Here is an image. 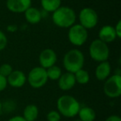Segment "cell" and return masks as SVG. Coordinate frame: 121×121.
I'll return each instance as SVG.
<instances>
[{"instance_id": "obj_24", "label": "cell", "mask_w": 121, "mask_h": 121, "mask_svg": "<svg viewBox=\"0 0 121 121\" xmlns=\"http://www.w3.org/2000/svg\"><path fill=\"white\" fill-rule=\"evenodd\" d=\"M8 86V81H7V78L3 76L2 75H0V92L7 88Z\"/></svg>"}, {"instance_id": "obj_3", "label": "cell", "mask_w": 121, "mask_h": 121, "mask_svg": "<svg viewBox=\"0 0 121 121\" xmlns=\"http://www.w3.org/2000/svg\"><path fill=\"white\" fill-rule=\"evenodd\" d=\"M85 65V56L79 49H71L68 51L63 57V66L67 72L74 74Z\"/></svg>"}, {"instance_id": "obj_7", "label": "cell", "mask_w": 121, "mask_h": 121, "mask_svg": "<svg viewBox=\"0 0 121 121\" xmlns=\"http://www.w3.org/2000/svg\"><path fill=\"white\" fill-rule=\"evenodd\" d=\"M104 93L107 97L114 99L121 95V76L114 74L104 81Z\"/></svg>"}, {"instance_id": "obj_18", "label": "cell", "mask_w": 121, "mask_h": 121, "mask_svg": "<svg viewBox=\"0 0 121 121\" xmlns=\"http://www.w3.org/2000/svg\"><path fill=\"white\" fill-rule=\"evenodd\" d=\"M41 6L47 13H53L61 6V0H41Z\"/></svg>"}, {"instance_id": "obj_16", "label": "cell", "mask_w": 121, "mask_h": 121, "mask_svg": "<svg viewBox=\"0 0 121 121\" xmlns=\"http://www.w3.org/2000/svg\"><path fill=\"white\" fill-rule=\"evenodd\" d=\"M77 115L79 116V119L81 121H94L96 118V113L91 107L81 106Z\"/></svg>"}, {"instance_id": "obj_25", "label": "cell", "mask_w": 121, "mask_h": 121, "mask_svg": "<svg viewBox=\"0 0 121 121\" xmlns=\"http://www.w3.org/2000/svg\"><path fill=\"white\" fill-rule=\"evenodd\" d=\"M114 31H115L117 38H121V21H118L116 25L114 26Z\"/></svg>"}, {"instance_id": "obj_1", "label": "cell", "mask_w": 121, "mask_h": 121, "mask_svg": "<svg viewBox=\"0 0 121 121\" xmlns=\"http://www.w3.org/2000/svg\"><path fill=\"white\" fill-rule=\"evenodd\" d=\"M52 20L56 27L69 28L76 22V13L71 7L60 6L52 13Z\"/></svg>"}, {"instance_id": "obj_12", "label": "cell", "mask_w": 121, "mask_h": 121, "mask_svg": "<svg viewBox=\"0 0 121 121\" xmlns=\"http://www.w3.org/2000/svg\"><path fill=\"white\" fill-rule=\"evenodd\" d=\"M57 84H58V87L63 91L71 90L76 84L74 74L67 71L62 73L60 78L57 80Z\"/></svg>"}, {"instance_id": "obj_17", "label": "cell", "mask_w": 121, "mask_h": 121, "mask_svg": "<svg viewBox=\"0 0 121 121\" xmlns=\"http://www.w3.org/2000/svg\"><path fill=\"white\" fill-rule=\"evenodd\" d=\"M39 109L36 104H27L23 109L22 117L26 121H36L38 117Z\"/></svg>"}, {"instance_id": "obj_10", "label": "cell", "mask_w": 121, "mask_h": 121, "mask_svg": "<svg viewBox=\"0 0 121 121\" xmlns=\"http://www.w3.org/2000/svg\"><path fill=\"white\" fill-rule=\"evenodd\" d=\"M6 7L12 13H22L32 7V0H7Z\"/></svg>"}, {"instance_id": "obj_5", "label": "cell", "mask_w": 121, "mask_h": 121, "mask_svg": "<svg viewBox=\"0 0 121 121\" xmlns=\"http://www.w3.org/2000/svg\"><path fill=\"white\" fill-rule=\"evenodd\" d=\"M68 40L75 47L83 46L88 39V30L80 23L72 25L68 30Z\"/></svg>"}, {"instance_id": "obj_14", "label": "cell", "mask_w": 121, "mask_h": 121, "mask_svg": "<svg viewBox=\"0 0 121 121\" xmlns=\"http://www.w3.org/2000/svg\"><path fill=\"white\" fill-rule=\"evenodd\" d=\"M111 73V66L110 63L105 60L102 62H99V65L96 66L95 71V75L98 81H104L110 76Z\"/></svg>"}, {"instance_id": "obj_11", "label": "cell", "mask_w": 121, "mask_h": 121, "mask_svg": "<svg viewBox=\"0 0 121 121\" xmlns=\"http://www.w3.org/2000/svg\"><path fill=\"white\" fill-rule=\"evenodd\" d=\"M8 85L13 88H21L27 82V76L25 73L19 70L13 71L7 77Z\"/></svg>"}, {"instance_id": "obj_15", "label": "cell", "mask_w": 121, "mask_h": 121, "mask_svg": "<svg viewBox=\"0 0 121 121\" xmlns=\"http://www.w3.org/2000/svg\"><path fill=\"white\" fill-rule=\"evenodd\" d=\"M25 19L30 24H37L41 22L42 18V13L38 9L30 7L23 13Z\"/></svg>"}, {"instance_id": "obj_19", "label": "cell", "mask_w": 121, "mask_h": 121, "mask_svg": "<svg viewBox=\"0 0 121 121\" xmlns=\"http://www.w3.org/2000/svg\"><path fill=\"white\" fill-rule=\"evenodd\" d=\"M76 82L80 85H86L90 81V74L86 70L80 69L74 73Z\"/></svg>"}, {"instance_id": "obj_29", "label": "cell", "mask_w": 121, "mask_h": 121, "mask_svg": "<svg viewBox=\"0 0 121 121\" xmlns=\"http://www.w3.org/2000/svg\"><path fill=\"white\" fill-rule=\"evenodd\" d=\"M2 109H3V104H2V102H1V100H0V113L2 111Z\"/></svg>"}, {"instance_id": "obj_26", "label": "cell", "mask_w": 121, "mask_h": 121, "mask_svg": "<svg viewBox=\"0 0 121 121\" xmlns=\"http://www.w3.org/2000/svg\"><path fill=\"white\" fill-rule=\"evenodd\" d=\"M105 121H121V118L119 115H115V114H113L110 115L105 119Z\"/></svg>"}, {"instance_id": "obj_21", "label": "cell", "mask_w": 121, "mask_h": 121, "mask_svg": "<svg viewBox=\"0 0 121 121\" xmlns=\"http://www.w3.org/2000/svg\"><path fill=\"white\" fill-rule=\"evenodd\" d=\"M13 66L10 64H8V63H4L0 66V75H2L3 76L7 78L9 75L12 73Z\"/></svg>"}, {"instance_id": "obj_2", "label": "cell", "mask_w": 121, "mask_h": 121, "mask_svg": "<svg viewBox=\"0 0 121 121\" xmlns=\"http://www.w3.org/2000/svg\"><path fill=\"white\" fill-rule=\"evenodd\" d=\"M57 111L61 116L66 118H74L78 114L81 104L75 97L64 95L58 98L56 101Z\"/></svg>"}, {"instance_id": "obj_23", "label": "cell", "mask_w": 121, "mask_h": 121, "mask_svg": "<svg viewBox=\"0 0 121 121\" xmlns=\"http://www.w3.org/2000/svg\"><path fill=\"white\" fill-rule=\"evenodd\" d=\"M8 45V37L4 32L0 30V52L5 49Z\"/></svg>"}, {"instance_id": "obj_28", "label": "cell", "mask_w": 121, "mask_h": 121, "mask_svg": "<svg viewBox=\"0 0 121 121\" xmlns=\"http://www.w3.org/2000/svg\"><path fill=\"white\" fill-rule=\"evenodd\" d=\"M17 30V26L16 25H10L8 27V31L9 32H15Z\"/></svg>"}, {"instance_id": "obj_6", "label": "cell", "mask_w": 121, "mask_h": 121, "mask_svg": "<svg viewBox=\"0 0 121 121\" xmlns=\"http://www.w3.org/2000/svg\"><path fill=\"white\" fill-rule=\"evenodd\" d=\"M47 81L48 78L46 69L40 66L32 68L27 76V81H28V84L33 89H40L43 87L47 84Z\"/></svg>"}, {"instance_id": "obj_20", "label": "cell", "mask_w": 121, "mask_h": 121, "mask_svg": "<svg viewBox=\"0 0 121 121\" xmlns=\"http://www.w3.org/2000/svg\"><path fill=\"white\" fill-rule=\"evenodd\" d=\"M46 71H47V78H48V80H51V81H57L60 78V76H61V74H62L61 69L58 66H56V65L46 69Z\"/></svg>"}, {"instance_id": "obj_22", "label": "cell", "mask_w": 121, "mask_h": 121, "mask_svg": "<svg viewBox=\"0 0 121 121\" xmlns=\"http://www.w3.org/2000/svg\"><path fill=\"white\" fill-rule=\"evenodd\" d=\"M61 119V115L57 110H51L47 114V121H60Z\"/></svg>"}, {"instance_id": "obj_9", "label": "cell", "mask_w": 121, "mask_h": 121, "mask_svg": "<svg viewBox=\"0 0 121 121\" xmlns=\"http://www.w3.org/2000/svg\"><path fill=\"white\" fill-rule=\"evenodd\" d=\"M38 60L40 66L44 69H47L56 65L57 61V55L53 49L46 48L39 54Z\"/></svg>"}, {"instance_id": "obj_13", "label": "cell", "mask_w": 121, "mask_h": 121, "mask_svg": "<svg viewBox=\"0 0 121 121\" xmlns=\"http://www.w3.org/2000/svg\"><path fill=\"white\" fill-rule=\"evenodd\" d=\"M98 38L105 43H110L117 39L114 27L111 25H104L99 29Z\"/></svg>"}, {"instance_id": "obj_4", "label": "cell", "mask_w": 121, "mask_h": 121, "mask_svg": "<svg viewBox=\"0 0 121 121\" xmlns=\"http://www.w3.org/2000/svg\"><path fill=\"white\" fill-rule=\"evenodd\" d=\"M109 48L108 44L99 38L91 42L89 47V54L91 58L96 62H102L108 60L109 57Z\"/></svg>"}, {"instance_id": "obj_27", "label": "cell", "mask_w": 121, "mask_h": 121, "mask_svg": "<svg viewBox=\"0 0 121 121\" xmlns=\"http://www.w3.org/2000/svg\"><path fill=\"white\" fill-rule=\"evenodd\" d=\"M8 121H26L24 118L21 115H15L13 117L10 118Z\"/></svg>"}, {"instance_id": "obj_30", "label": "cell", "mask_w": 121, "mask_h": 121, "mask_svg": "<svg viewBox=\"0 0 121 121\" xmlns=\"http://www.w3.org/2000/svg\"><path fill=\"white\" fill-rule=\"evenodd\" d=\"M75 121H81V120H80V119H77V120H75Z\"/></svg>"}, {"instance_id": "obj_8", "label": "cell", "mask_w": 121, "mask_h": 121, "mask_svg": "<svg viewBox=\"0 0 121 121\" xmlns=\"http://www.w3.org/2000/svg\"><path fill=\"white\" fill-rule=\"evenodd\" d=\"M78 19L80 24L89 30L96 27L99 22V16L95 9L91 8H84L80 11Z\"/></svg>"}]
</instances>
